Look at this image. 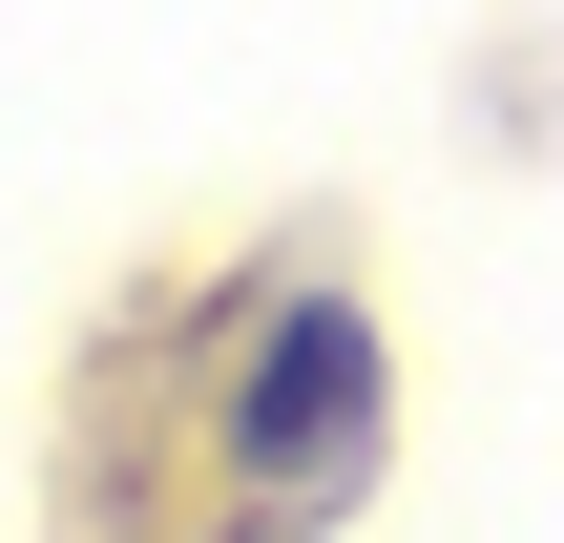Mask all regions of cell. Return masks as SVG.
Here are the masks:
<instances>
[{"instance_id": "obj_1", "label": "cell", "mask_w": 564, "mask_h": 543, "mask_svg": "<svg viewBox=\"0 0 564 543\" xmlns=\"http://www.w3.org/2000/svg\"><path fill=\"white\" fill-rule=\"evenodd\" d=\"M356 419H377V356H356V314H335V293H293V314H272V356H251V419H230V439H251V481H335V460H356Z\"/></svg>"}]
</instances>
